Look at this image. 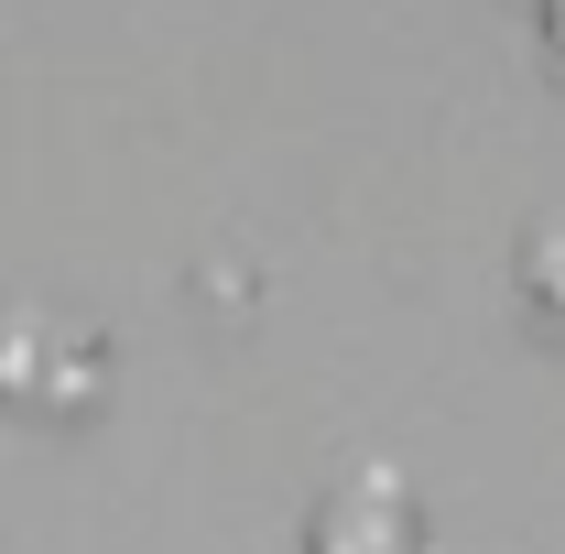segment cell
<instances>
[{"label": "cell", "mask_w": 565, "mask_h": 554, "mask_svg": "<svg viewBox=\"0 0 565 554\" xmlns=\"http://www.w3.org/2000/svg\"><path fill=\"white\" fill-rule=\"evenodd\" d=\"M511 294H522V316L544 338H565V217H533L511 239Z\"/></svg>", "instance_id": "cell-1"}, {"label": "cell", "mask_w": 565, "mask_h": 554, "mask_svg": "<svg viewBox=\"0 0 565 554\" xmlns=\"http://www.w3.org/2000/svg\"><path fill=\"white\" fill-rule=\"evenodd\" d=\"M327 554H424V522L403 500L381 511V533H349V511H327Z\"/></svg>", "instance_id": "cell-3"}, {"label": "cell", "mask_w": 565, "mask_h": 554, "mask_svg": "<svg viewBox=\"0 0 565 554\" xmlns=\"http://www.w3.org/2000/svg\"><path fill=\"white\" fill-rule=\"evenodd\" d=\"M533 33H544V76L565 87V0H544V22H533Z\"/></svg>", "instance_id": "cell-4"}, {"label": "cell", "mask_w": 565, "mask_h": 554, "mask_svg": "<svg viewBox=\"0 0 565 554\" xmlns=\"http://www.w3.org/2000/svg\"><path fill=\"white\" fill-rule=\"evenodd\" d=\"M11 359H22V392H33V403H55V414H87V403H98V338H66V348H11Z\"/></svg>", "instance_id": "cell-2"}]
</instances>
